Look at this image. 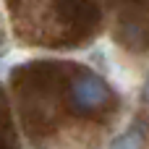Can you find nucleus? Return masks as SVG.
Instances as JSON below:
<instances>
[{
  "mask_svg": "<svg viewBox=\"0 0 149 149\" xmlns=\"http://www.w3.org/2000/svg\"><path fill=\"white\" fill-rule=\"evenodd\" d=\"M76 94H79V100L84 102V105H97V102H102L105 100V86L97 81V79H92V76H86L81 84H79V89H76Z\"/></svg>",
  "mask_w": 149,
  "mask_h": 149,
  "instance_id": "nucleus-1",
  "label": "nucleus"
}]
</instances>
